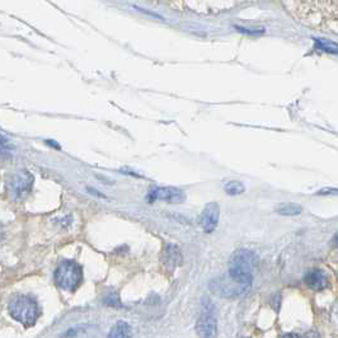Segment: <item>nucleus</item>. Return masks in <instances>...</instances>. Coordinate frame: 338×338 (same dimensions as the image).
I'll list each match as a JSON object with an SVG mask.
<instances>
[{
  "instance_id": "obj_1",
  "label": "nucleus",
  "mask_w": 338,
  "mask_h": 338,
  "mask_svg": "<svg viewBox=\"0 0 338 338\" xmlns=\"http://www.w3.org/2000/svg\"><path fill=\"white\" fill-rule=\"evenodd\" d=\"M257 263V257L253 252L241 249L235 252L229 262L228 275L235 283L251 288L253 283V269Z\"/></svg>"
},
{
  "instance_id": "obj_2",
  "label": "nucleus",
  "mask_w": 338,
  "mask_h": 338,
  "mask_svg": "<svg viewBox=\"0 0 338 338\" xmlns=\"http://www.w3.org/2000/svg\"><path fill=\"white\" fill-rule=\"evenodd\" d=\"M9 313L24 327H32L40 317V309L36 300L26 295L16 296L9 303Z\"/></svg>"
},
{
  "instance_id": "obj_3",
  "label": "nucleus",
  "mask_w": 338,
  "mask_h": 338,
  "mask_svg": "<svg viewBox=\"0 0 338 338\" xmlns=\"http://www.w3.org/2000/svg\"><path fill=\"white\" fill-rule=\"evenodd\" d=\"M82 267L74 261H64L55 271V281L58 286L68 291L77 290L82 283Z\"/></svg>"
},
{
  "instance_id": "obj_4",
  "label": "nucleus",
  "mask_w": 338,
  "mask_h": 338,
  "mask_svg": "<svg viewBox=\"0 0 338 338\" xmlns=\"http://www.w3.org/2000/svg\"><path fill=\"white\" fill-rule=\"evenodd\" d=\"M209 288L215 295L220 296V298H237V296H242L247 294L249 289H251L248 286L235 283L233 278L229 277L228 273L210 281Z\"/></svg>"
},
{
  "instance_id": "obj_5",
  "label": "nucleus",
  "mask_w": 338,
  "mask_h": 338,
  "mask_svg": "<svg viewBox=\"0 0 338 338\" xmlns=\"http://www.w3.org/2000/svg\"><path fill=\"white\" fill-rule=\"evenodd\" d=\"M196 332L200 338H216L217 320L210 308H205L196 323Z\"/></svg>"
},
{
  "instance_id": "obj_6",
  "label": "nucleus",
  "mask_w": 338,
  "mask_h": 338,
  "mask_svg": "<svg viewBox=\"0 0 338 338\" xmlns=\"http://www.w3.org/2000/svg\"><path fill=\"white\" fill-rule=\"evenodd\" d=\"M33 186V176L28 171H18L12 178V192L16 196L17 200H22L26 197L32 190Z\"/></svg>"
},
{
  "instance_id": "obj_7",
  "label": "nucleus",
  "mask_w": 338,
  "mask_h": 338,
  "mask_svg": "<svg viewBox=\"0 0 338 338\" xmlns=\"http://www.w3.org/2000/svg\"><path fill=\"white\" fill-rule=\"evenodd\" d=\"M149 201L154 202L156 200L165 201L169 204H181L186 198V195L183 191L176 187H156L149 192L148 196Z\"/></svg>"
},
{
  "instance_id": "obj_8",
  "label": "nucleus",
  "mask_w": 338,
  "mask_h": 338,
  "mask_svg": "<svg viewBox=\"0 0 338 338\" xmlns=\"http://www.w3.org/2000/svg\"><path fill=\"white\" fill-rule=\"evenodd\" d=\"M220 217V207L216 202H210L205 206L200 216V225L205 233H212L217 227Z\"/></svg>"
},
{
  "instance_id": "obj_9",
  "label": "nucleus",
  "mask_w": 338,
  "mask_h": 338,
  "mask_svg": "<svg viewBox=\"0 0 338 338\" xmlns=\"http://www.w3.org/2000/svg\"><path fill=\"white\" fill-rule=\"evenodd\" d=\"M305 284L313 290H323L328 286V278L320 269H313L305 276Z\"/></svg>"
},
{
  "instance_id": "obj_10",
  "label": "nucleus",
  "mask_w": 338,
  "mask_h": 338,
  "mask_svg": "<svg viewBox=\"0 0 338 338\" xmlns=\"http://www.w3.org/2000/svg\"><path fill=\"white\" fill-rule=\"evenodd\" d=\"M163 262L166 267L169 268H175V267L180 266L181 262H182V257H181L180 249L177 248L173 244H168L164 249L163 254Z\"/></svg>"
},
{
  "instance_id": "obj_11",
  "label": "nucleus",
  "mask_w": 338,
  "mask_h": 338,
  "mask_svg": "<svg viewBox=\"0 0 338 338\" xmlns=\"http://www.w3.org/2000/svg\"><path fill=\"white\" fill-rule=\"evenodd\" d=\"M131 335V328L124 320L117 322L108 333V338H132Z\"/></svg>"
},
{
  "instance_id": "obj_12",
  "label": "nucleus",
  "mask_w": 338,
  "mask_h": 338,
  "mask_svg": "<svg viewBox=\"0 0 338 338\" xmlns=\"http://www.w3.org/2000/svg\"><path fill=\"white\" fill-rule=\"evenodd\" d=\"M277 214L284 215V216H295V215L301 214L303 207L296 204H283L277 207Z\"/></svg>"
},
{
  "instance_id": "obj_13",
  "label": "nucleus",
  "mask_w": 338,
  "mask_h": 338,
  "mask_svg": "<svg viewBox=\"0 0 338 338\" xmlns=\"http://www.w3.org/2000/svg\"><path fill=\"white\" fill-rule=\"evenodd\" d=\"M314 42L319 50L324 51V52L329 53H338V43L333 42V41L323 40V38H314Z\"/></svg>"
},
{
  "instance_id": "obj_14",
  "label": "nucleus",
  "mask_w": 338,
  "mask_h": 338,
  "mask_svg": "<svg viewBox=\"0 0 338 338\" xmlns=\"http://www.w3.org/2000/svg\"><path fill=\"white\" fill-rule=\"evenodd\" d=\"M224 190L228 195L238 196L242 195V193L246 191V187H244L243 183L239 182V181H230V182H228L227 185L224 186Z\"/></svg>"
},
{
  "instance_id": "obj_15",
  "label": "nucleus",
  "mask_w": 338,
  "mask_h": 338,
  "mask_svg": "<svg viewBox=\"0 0 338 338\" xmlns=\"http://www.w3.org/2000/svg\"><path fill=\"white\" fill-rule=\"evenodd\" d=\"M14 149L13 144L7 138L0 135V154H9Z\"/></svg>"
},
{
  "instance_id": "obj_16",
  "label": "nucleus",
  "mask_w": 338,
  "mask_h": 338,
  "mask_svg": "<svg viewBox=\"0 0 338 338\" xmlns=\"http://www.w3.org/2000/svg\"><path fill=\"white\" fill-rule=\"evenodd\" d=\"M104 303H106L107 305H111V307H116V308H119V307H120V299H119V295H117L116 293L109 294V295H107V296H106V299H104Z\"/></svg>"
},
{
  "instance_id": "obj_17",
  "label": "nucleus",
  "mask_w": 338,
  "mask_h": 338,
  "mask_svg": "<svg viewBox=\"0 0 338 338\" xmlns=\"http://www.w3.org/2000/svg\"><path fill=\"white\" fill-rule=\"evenodd\" d=\"M317 195H338V190L335 188H324V190H320L319 192H317Z\"/></svg>"
},
{
  "instance_id": "obj_18",
  "label": "nucleus",
  "mask_w": 338,
  "mask_h": 338,
  "mask_svg": "<svg viewBox=\"0 0 338 338\" xmlns=\"http://www.w3.org/2000/svg\"><path fill=\"white\" fill-rule=\"evenodd\" d=\"M284 338H300L298 334H286L284 335Z\"/></svg>"
},
{
  "instance_id": "obj_19",
  "label": "nucleus",
  "mask_w": 338,
  "mask_h": 338,
  "mask_svg": "<svg viewBox=\"0 0 338 338\" xmlns=\"http://www.w3.org/2000/svg\"><path fill=\"white\" fill-rule=\"evenodd\" d=\"M2 241H3V232L0 229V243H2Z\"/></svg>"
}]
</instances>
